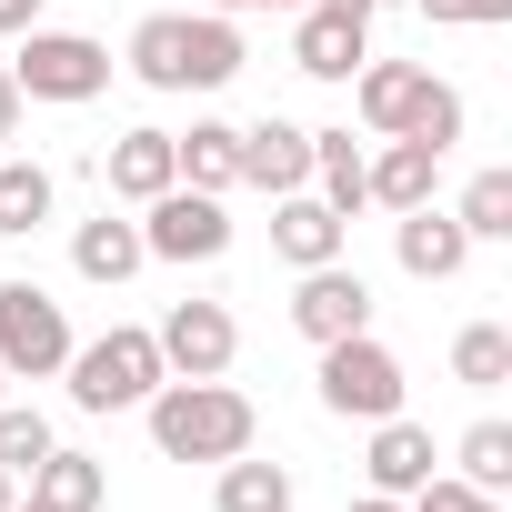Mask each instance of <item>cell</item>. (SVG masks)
<instances>
[{
  "label": "cell",
  "mask_w": 512,
  "mask_h": 512,
  "mask_svg": "<svg viewBox=\"0 0 512 512\" xmlns=\"http://www.w3.org/2000/svg\"><path fill=\"white\" fill-rule=\"evenodd\" d=\"M141 412H151L161 462H231V452H251V432H262V412H251L221 372H211V382H181V372H171Z\"/></svg>",
  "instance_id": "6da1fadb"
},
{
  "label": "cell",
  "mask_w": 512,
  "mask_h": 512,
  "mask_svg": "<svg viewBox=\"0 0 512 512\" xmlns=\"http://www.w3.org/2000/svg\"><path fill=\"white\" fill-rule=\"evenodd\" d=\"M131 71L151 91H221L241 71V31L221 11H151L131 31Z\"/></svg>",
  "instance_id": "7a4b0ae2"
},
{
  "label": "cell",
  "mask_w": 512,
  "mask_h": 512,
  "mask_svg": "<svg viewBox=\"0 0 512 512\" xmlns=\"http://www.w3.org/2000/svg\"><path fill=\"white\" fill-rule=\"evenodd\" d=\"M352 101H362V121H372L382 141H432V151L462 141V91L432 81L422 61H362V71H352Z\"/></svg>",
  "instance_id": "3957f363"
},
{
  "label": "cell",
  "mask_w": 512,
  "mask_h": 512,
  "mask_svg": "<svg viewBox=\"0 0 512 512\" xmlns=\"http://www.w3.org/2000/svg\"><path fill=\"white\" fill-rule=\"evenodd\" d=\"M71 402L81 412H131V402H151L171 372H161V342L141 332V322H111L101 342H71Z\"/></svg>",
  "instance_id": "277c9868"
},
{
  "label": "cell",
  "mask_w": 512,
  "mask_h": 512,
  "mask_svg": "<svg viewBox=\"0 0 512 512\" xmlns=\"http://www.w3.org/2000/svg\"><path fill=\"white\" fill-rule=\"evenodd\" d=\"M11 81H21V101H101L111 91V51L91 31H21Z\"/></svg>",
  "instance_id": "5b68a950"
},
{
  "label": "cell",
  "mask_w": 512,
  "mask_h": 512,
  "mask_svg": "<svg viewBox=\"0 0 512 512\" xmlns=\"http://www.w3.org/2000/svg\"><path fill=\"white\" fill-rule=\"evenodd\" d=\"M402 352L392 342H372V332H352V342H322V412H342V422H382V412H402Z\"/></svg>",
  "instance_id": "8992f818"
},
{
  "label": "cell",
  "mask_w": 512,
  "mask_h": 512,
  "mask_svg": "<svg viewBox=\"0 0 512 512\" xmlns=\"http://www.w3.org/2000/svg\"><path fill=\"white\" fill-rule=\"evenodd\" d=\"M71 362V312L41 282H0V372L11 382H51Z\"/></svg>",
  "instance_id": "52a82bcc"
},
{
  "label": "cell",
  "mask_w": 512,
  "mask_h": 512,
  "mask_svg": "<svg viewBox=\"0 0 512 512\" xmlns=\"http://www.w3.org/2000/svg\"><path fill=\"white\" fill-rule=\"evenodd\" d=\"M141 251H151V262H221V251H231V211H221V191L171 181L161 201H141Z\"/></svg>",
  "instance_id": "ba28073f"
},
{
  "label": "cell",
  "mask_w": 512,
  "mask_h": 512,
  "mask_svg": "<svg viewBox=\"0 0 512 512\" xmlns=\"http://www.w3.org/2000/svg\"><path fill=\"white\" fill-rule=\"evenodd\" d=\"M292 332L322 352V342H352V332H372V282L352 272V262H322V272H302V292H292Z\"/></svg>",
  "instance_id": "9c48e42d"
},
{
  "label": "cell",
  "mask_w": 512,
  "mask_h": 512,
  "mask_svg": "<svg viewBox=\"0 0 512 512\" xmlns=\"http://www.w3.org/2000/svg\"><path fill=\"white\" fill-rule=\"evenodd\" d=\"M151 342H161V372H181V382H211V372H231V352H241V322H231L221 302H171Z\"/></svg>",
  "instance_id": "30bf717a"
},
{
  "label": "cell",
  "mask_w": 512,
  "mask_h": 512,
  "mask_svg": "<svg viewBox=\"0 0 512 512\" xmlns=\"http://www.w3.org/2000/svg\"><path fill=\"white\" fill-rule=\"evenodd\" d=\"M342 241H352V221L322 201V191H282V211H272V251L292 272H322V262H342Z\"/></svg>",
  "instance_id": "8fae6325"
},
{
  "label": "cell",
  "mask_w": 512,
  "mask_h": 512,
  "mask_svg": "<svg viewBox=\"0 0 512 512\" xmlns=\"http://www.w3.org/2000/svg\"><path fill=\"white\" fill-rule=\"evenodd\" d=\"M362 41H372V21H352V11H322V0H302L292 61H302L312 81H352V71H362Z\"/></svg>",
  "instance_id": "7c38bea8"
},
{
  "label": "cell",
  "mask_w": 512,
  "mask_h": 512,
  "mask_svg": "<svg viewBox=\"0 0 512 512\" xmlns=\"http://www.w3.org/2000/svg\"><path fill=\"white\" fill-rule=\"evenodd\" d=\"M392 251H402V272H412V282H452V272L472 262V231H462L452 211H432V201H422V211H402Z\"/></svg>",
  "instance_id": "4fadbf2b"
},
{
  "label": "cell",
  "mask_w": 512,
  "mask_h": 512,
  "mask_svg": "<svg viewBox=\"0 0 512 512\" xmlns=\"http://www.w3.org/2000/svg\"><path fill=\"white\" fill-rule=\"evenodd\" d=\"M362 472H372V492H392V502H402V492H422V482H432V432H422V422H402V412H382V422H372Z\"/></svg>",
  "instance_id": "5bb4252c"
},
{
  "label": "cell",
  "mask_w": 512,
  "mask_h": 512,
  "mask_svg": "<svg viewBox=\"0 0 512 512\" xmlns=\"http://www.w3.org/2000/svg\"><path fill=\"white\" fill-rule=\"evenodd\" d=\"M241 181L302 191V181H312V131H302V121H251V131H241Z\"/></svg>",
  "instance_id": "9a60e30c"
},
{
  "label": "cell",
  "mask_w": 512,
  "mask_h": 512,
  "mask_svg": "<svg viewBox=\"0 0 512 512\" xmlns=\"http://www.w3.org/2000/svg\"><path fill=\"white\" fill-rule=\"evenodd\" d=\"M101 171H111V191H121V201H161V191L181 181V161H171V131H121Z\"/></svg>",
  "instance_id": "2e32d148"
},
{
  "label": "cell",
  "mask_w": 512,
  "mask_h": 512,
  "mask_svg": "<svg viewBox=\"0 0 512 512\" xmlns=\"http://www.w3.org/2000/svg\"><path fill=\"white\" fill-rule=\"evenodd\" d=\"M141 262H151V251H141V221H111V211H101V221L71 231V272H81V282H131Z\"/></svg>",
  "instance_id": "e0dca14e"
},
{
  "label": "cell",
  "mask_w": 512,
  "mask_h": 512,
  "mask_svg": "<svg viewBox=\"0 0 512 512\" xmlns=\"http://www.w3.org/2000/svg\"><path fill=\"white\" fill-rule=\"evenodd\" d=\"M171 161H181L191 191H231L241 181V131L231 121H191V131H171Z\"/></svg>",
  "instance_id": "ac0fdd59"
},
{
  "label": "cell",
  "mask_w": 512,
  "mask_h": 512,
  "mask_svg": "<svg viewBox=\"0 0 512 512\" xmlns=\"http://www.w3.org/2000/svg\"><path fill=\"white\" fill-rule=\"evenodd\" d=\"M432 181H442V151L432 141H382V161H372V201L382 211H422Z\"/></svg>",
  "instance_id": "d6986e66"
},
{
  "label": "cell",
  "mask_w": 512,
  "mask_h": 512,
  "mask_svg": "<svg viewBox=\"0 0 512 512\" xmlns=\"http://www.w3.org/2000/svg\"><path fill=\"white\" fill-rule=\"evenodd\" d=\"M312 181H322V201L352 221V211L372 201V161H362V141H352V131H312Z\"/></svg>",
  "instance_id": "ffe728a7"
},
{
  "label": "cell",
  "mask_w": 512,
  "mask_h": 512,
  "mask_svg": "<svg viewBox=\"0 0 512 512\" xmlns=\"http://www.w3.org/2000/svg\"><path fill=\"white\" fill-rule=\"evenodd\" d=\"M31 502H41V512H101V462L51 442V452L31 462Z\"/></svg>",
  "instance_id": "44dd1931"
},
{
  "label": "cell",
  "mask_w": 512,
  "mask_h": 512,
  "mask_svg": "<svg viewBox=\"0 0 512 512\" xmlns=\"http://www.w3.org/2000/svg\"><path fill=\"white\" fill-rule=\"evenodd\" d=\"M211 502H221V512H292V472H282V462H251V452H231Z\"/></svg>",
  "instance_id": "7402d4cb"
},
{
  "label": "cell",
  "mask_w": 512,
  "mask_h": 512,
  "mask_svg": "<svg viewBox=\"0 0 512 512\" xmlns=\"http://www.w3.org/2000/svg\"><path fill=\"white\" fill-rule=\"evenodd\" d=\"M41 221H51V171H41V161H0V231L21 241V231H41Z\"/></svg>",
  "instance_id": "603a6c76"
},
{
  "label": "cell",
  "mask_w": 512,
  "mask_h": 512,
  "mask_svg": "<svg viewBox=\"0 0 512 512\" xmlns=\"http://www.w3.org/2000/svg\"><path fill=\"white\" fill-rule=\"evenodd\" d=\"M472 241H512V171H472V191H462V211H452Z\"/></svg>",
  "instance_id": "cb8c5ba5"
},
{
  "label": "cell",
  "mask_w": 512,
  "mask_h": 512,
  "mask_svg": "<svg viewBox=\"0 0 512 512\" xmlns=\"http://www.w3.org/2000/svg\"><path fill=\"white\" fill-rule=\"evenodd\" d=\"M452 372H462L472 392H492V382H512V332H502V322H472V332L452 342Z\"/></svg>",
  "instance_id": "d4e9b609"
},
{
  "label": "cell",
  "mask_w": 512,
  "mask_h": 512,
  "mask_svg": "<svg viewBox=\"0 0 512 512\" xmlns=\"http://www.w3.org/2000/svg\"><path fill=\"white\" fill-rule=\"evenodd\" d=\"M452 462H462V482H472V492H502V482H512V422H472Z\"/></svg>",
  "instance_id": "484cf974"
},
{
  "label": "cell",
  "mask_w": 512,
  "mask_h": 512,
  "mask_svg": "<svg viewBox=\"0 0 512 512\" xmlns=\"http://www.w3.org/2000/svg\"><path fill=\"white\" fill-rule=\"evenodd\" d=\"M41 452H51V422L31 402H0V472H31Z\"/></svg>",
  "instance_id": "4316f807"
},
{
  "label": "cell",
  "mask_w": 512,
  "mask_h": 512,
  "mask_svg": "<svg viewBox=\"0 0 512 512\" xmlns=\"http://www.w3.org/2000/svg\"><path fill=\"white\" fill-rule=\"evenodd\" d=\"M402 512H502V492H472L462 472H432L422 492H402Z\"/></svg>",
  "instance_id": "83f0119b"
},
{
  "label": "cell",
  "mask_w": 512,
  "mask_h": 512,
  "mask_svg": "<svg viewBox=\"0 0 512 512\" xmlns=\"http://www.w3.org/2000/svg\"><path fill=\"white\" fill-rule=\"evenodd\" d=\"M422 21H462V31H492V21H512V0H422Z\"/></svg>",
  "instance_id": "f1b7e54d"
},
{
  "label": "cell",
  "mask_w": 512,
  "mask_h": 512,
  "mask_svg": "<svg viewBox=\"0 0 512 512\" xmlns=\"http://www.w3.org/2000/svg\"><path fill=\"white\" fill-rule=\"evenodd\" d=\"M21 131V81H11V61H0V141Z\"/></svg>",
  "instance_id": "f546056e"
},
{
  "label": "cell",
  "mask_w": 512,
  "mask_h": 512,
  "mask_svg": "<svg viewBox=\"0 0 512 512\" xmlns=\"http://www.w3.org/2000/svg\"><path fill=\"white\" fill-rule=\"evenodd\" d=\"M0 31H11V41H21V31H41V0H0Z\"/></svg>",
  "instance_id": "4dcf8cb0"
},
{
  "label": "cell",
  "mask_w": 512,
  "mask_h": 512,
  "mask_svg": "<svg viewBox=\"0 0 512 512\" xmlns=\"http://www.w3.org/2000/svg\"><path fill=\"white\" fill-rule=\"evenodd\" d=\"M342 512H402V502H392V492H362V502H342Z\"/></svg>",
  "instance_id": "1f68e13d"
},
{
  "label": "cell",
  "mask_w": 512,
  "mask_h": 512,
  "mask_svg": "<svg viewBox=\"0 0 512 512\" xmlns=\"http://www.w3.org/2000/svg\"><path fill=\"white\" fill-rule=\"evenodd\" d=\"M322 11H352V21H372V11H382V0H322Z\"/></svg>",
  "instance_id": "d6a6232c"
},
{
  "label": "cell",
  "mask_w": 512,
  "mask_h": 512,
  "mask_svg": "<svg viewBox=\"0 0 512 512\" xmlns=\"http://www.w3.org/2000/svg\"><path fill=\"white\" fill-rule=\"evenodd\" d=\"M201 11H221V21H231V11H262V0H201Z\"/></svg>",
  "instance_id": "836d02e7"
},
{
  "label": "cell",
  "mask_w": 512,
  "mask_h": 512,
  "mask_svg": "<svg viewBox=\"0 0 512 512\" xmlns=\"http://www.w3.org/2000/svg\"><path fill=\"white\" fill-rule=\"evenodd\" d=\"M11 482H21V472H0V512H11V502H21V492H11Z\"/></svg>",
  "instance_id": "e575fe53"
},
{
  "label": "cell",
  "mask_w": 512,
  "mask_h": 512,
  "mask_svg": "<svg viewBox=\"0 0 512 512\" xmlns=\"http://www.w3.org/2000/svg\"><path fill=\"white\" fill-rule=\"evenodd\" d=\"M272 11H302V0H272Z\"/></svg>",
  "instance_id": "d590c367"
},
{
  "label": "cell",
  "mask_w": 512,
  "mask_h": 512,
  "mask_svg": "<svg viewBox=\"0 0 512 512\" xmlns=\"http://www.w3.org/2000/svg\"><path fill=\"white\" fill-rule=\"evenodd\" d=\"M11 512H41V502H11Z\"/></svg>",
  "instance_id": "8d00e7d4"
},
{
  "label": "cell",
  "mask_w": 512,
  "mask_h": 512,
  "mask_svg": "<svg viewBox=\"0 0 512 512\" xmlns=\"http://www.w3.org/2000/svg\"><path fill=\"white\" fill-rule=\"evenodd\" d=\"M0 382H11V372H0Z\"/></svg>",
  "instance_id": "74e56055"
}]
</instances>
